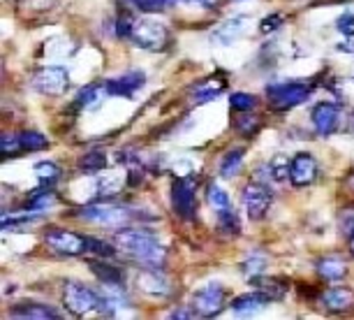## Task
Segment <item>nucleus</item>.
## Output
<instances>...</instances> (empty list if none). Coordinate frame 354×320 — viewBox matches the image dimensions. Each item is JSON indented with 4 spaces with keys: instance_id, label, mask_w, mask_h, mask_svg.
I'll return each mask as SVG.
<instances>
[{
    "instance_id": "2",
    "label": "nucleus",
    "mask_w": 354,
    "mask_h": 320,
    "mask_svg": "<svg viewBox=\"0 0 354 320\" xmlns=\"http://www.w3.org/2000/svg\"><path fill=\"white\" fill-rule=\"evenodd\" d=\"M63 304L65 309L75 316H88L93 311H100L102 297L95 290H91L88 285L79 281H65L63 283Z\"/></svg>"
},
{
    "instance_id": "35",
    "label": "nucleus",
    "mask_w": 354,
    "mask_h": 320,
    "mask_svg": "<svg viewBox=\"0 0 354 320\" xmlns=\"http://www.w3.org/2000/svg\"><path fill=\"white\" fill-rule=\"evenodd\" d=\"M139 12H160L165 8V0H123Z\"/></svg>"
},
{
    "instance_id": "31",
    "label": "nucleus",
    "mask_w": 354,
    "mask_h": 320,
    "mask_svg": "<svg viewBox=\"0 0 354 320\" xmlns=\"http://www.w3.org/2000/svg\"><path fill=\"white\" fill-rule=\"evenodd\" d=\"M53 204H56V195H53L51 190H39V193H35V195L30 197L28 209L42 211V209H49V206H53Z\"/></svg>"
},
{
    "instance_id": "14",
    "label": "nucleus",
    "mask_w": 354,
    "mask_h": 320,
    "mask_svg": "<svg viewBox=\"0 0 354 320\" xmlns=\"http://www.w3.org/2000/svg\"><path fill=\"white\" fill-rule=\"evenodd\" d=\"M137 288L149 297H167L169 295V281H167L160 272H156V267H149V272L139 274Z\"/></svg>"
},
{
    "instance_id": "21",
    "label": "nucleus",
    "mask_w": 354,
    "mask_h": 320,
    "mask_svg": "<svg viewBox=\"0 0 354 320\" xmlns=\"http://www.w3.org/2000/svg\"><path fill=\"white\" fill-rule=\"evenodd\" d=\"M347 267L340 258H322L317 263V274L324 278V281H340L345 276Z\"/></svg>"
},
{
    "instance_id": "3",
    "label": "nucleus",
    "mask_w": 354,
    "mask_h": 320,
    "mask_svg": "<svg viewBox=\"0 0 354 320\" xmlns=\"http://www.w3.org/2000/svg\"><path fill=\"white\" fill-rule=\"evenodd\" d=\"M132 42L142 49L149 51H162L167 42H169V30H167L165 24L153 21V19H137L132 24V33H130Z\"/></svg>"
},
{
    "instance_id": "20",
    "label": "nucleus",
    "mask_w": 354,
    "mask_h": 320,
    "mask_svg": "<svg viewBox=\"0 0 354 320\" xmlns=\"http://www.w3.org/2000/svg\"><path fill=\"white\" fill-rule=\"evenodd\" d=\"M91 272L100 278V283L104 285H121L123 283V272L116 265L109 263H88Z\"/></svg>"
},
{
    "instance_id": "34",
    "label": "nucleus",
    "mask_w": 354,
    "mask_h": 320,
    "mask_svg": "<svg viewBox=\"0 0 354 320\" xmlns=\"http://www.w3.org/2000/svg\"><path fill=\"white\" fill-rule=\"evenodd\" d=\"M241 118L236 121V128L241 135H252V132L257 130V125H259V118L257 116H252L250 112H241Z\"/></svg>"
},
{
    "instance_id": "33",
    "label": "nucleus",
    "mask_w": 354,
    "mask_h": 320,
    "mask_svg": "<svg viewBox=\"0 0 354 320\" xmlns=\"http://www.w3.org/2000/svg\"><path fill=\"white\" fill-rule=\"evenodd\" d=\"M255 96H250V93H232L230 96V105L232 109L236 112H252V107H255Z\"/></svg>"
},
{
    "instance_id": "26",
    "label": "nucleus",
    "mask_w": 354,
    "mask_h": 320,
    "mask_svg": "<svg viewBox=\"0 0 354 320\" xmlns=\"http://www.w3.org/2000/svg\"><path fill=\"white\" fill-rule=\"evenodd\" d=\"M106 168V156L102 151H88L86 156L79 160V170L88 172V175H95V172H104Z\"/></svg>"
},
{
    "instance_id": "30",
    "label": "nucleus",
    "mask_w": 354,
    "mask_h": 320,
    "mask_svg": "<svg viewBox=\"0 0 354 320\" xmlns=\"http://www.w3.org/2000/svg\"><path fill=\"white\" fill-rule=\"evenodd\" d=\"M338 230H340V235L347 239L354 237V206H345V209L338 213Z\"/></svg>"
},
{
    "instance_id": "11",
    "label": "nucleus",
    "mask_w": 354,
    "mask_h": 320,
    "mask_svg": "<svg viewBox=\"0 0 354 320\" xmlns=\"http://www.w3.org/2000/svg\"><path fill=\"white\" fill-rule=\"evenodd\" d=\"M146 84V75L142 70H130L121 77H113L104 84V91L109 96H123V98H132L135 93Z\"/></svg>"
},
{
    "instance_id": "18",
    "label": "nucleus",
    "mask_w": 354,
    "mask_h": 320,
    "mask_svg": "<svg viewBox=\"0 0 354 320\" xmlns=\"http://www.w3.org/2000/svg\"><path fill=\"white\" fill-rule=\"evenodd\" d=\"M269 302V297L264 292H250V295H241L232 302V311L236 316H252L255 311H259L262 306Z\"/></svg>"
},
{
    "instance_id": "22",
    "label": "nucleus",
    "mask_w": 354,
    "mask_h": 320,
    "mask_svg": "<svg viewBox=\"0 0 354 320\" xmlns=\"http://www.w3.org/2000/svg\"><path fill=\"white\" fill-rule=\"evenodd\" d=\"M243 156L245 151L243 149H234V151H227L223 160H220V177L223 179H234L241 172V165H243Z\"/></svg>"
},
{
    "instance_id": "15",
    "label": "nucleus",
    "mask_w": 354,
    "mask_h": 320,
    "mask_svg": "<svg viewBox=\"0 0 354 320\" xmlns=\"http://www.w3.org/2000/svg\"><path fill=\"white\" fill-rule=\"evenodd\" d=\"M340 109L333 103H319L315 109H313V123H315V130L319 135H331L336 130Z\"/></svg>"
},
{
    "instance_id": "10",
    "label": "nucleus",
    "mask_w": 354,
    "mask_h": 320,
    "mask_svg": "<svg viewBox=\"0 0 354 320\" xmlns=\"http://www.w3.org/2000/svg\"><path fill=\"white\" fill-rule=\"evenodd\" d=\"M171 206L185 221L192 218L195 213V181L192 179H178L171 186Z\"/></svg>"
},
{
    "instance_id": "29",
    "label": "nucleus",
    "mask_w": 354,
    "mask_h": 320,
    "mask_svg": "<svg viewBox=\"0 0 354 320\" xmlns=\"http://www.w3.org/2000/svg\"><path fill=\"white\" fill-rule=\"evenodd\" d=\"M84 242H86V253H93V256H100V258H109L118 251L116 244L111 246L97 237H84Z\"/></svg>"
},
{
    "instance_id": "9",
    "label": "nucleus",
    "mask_w": 354,
    "mask_h": 320,
    "mask_svg": "<svg viewBox=\"0 0 354 320\" xmlns=\"http://www.w3.org/2000/svg\"><path fill=\"white\" fill-rule=\"evenodd\" d=\"M271 193L259 184H248L241 190V202L250 221H262L266 211L271 209Z\"/></svg>"
},
{
    "instance_id": "28",
    "label": "nucleus",
    "mask_w": 354,
    "mask_h": 320,
    "mask_svg": "<svg viewBox=\"0 0 354 320\" xmlns=\"http://www.w3.org/2000/svg\"><path fill=\"white\" fill-rule=\"evenodd\" d=\"M206 197H209V204L216 209L218 213H223V211H230L232 209V202H230V195L220 188L218 184H211L209 186V190H206Z\"/></svg>"
},
{
    "instance_id": "36",
    "label": "nucleus",
    "mask_w": 354,
    "mask_h": 320,
    "mask_svg": "<svg viewBox=\"0 0 354 320\" xmlns=\"http://www.w3.org/2000/svg\"><path fill=\"white\" fill-rule=\"evenodd\" d=\"M336 28L340 30V35L347 37V39H352L354 37V15H340L338 17V21H336Z\"/></svg>"
},
{
    "instance_id": "5",
    "label": "nucleus",
    "mask_w": 354,
    "mask_h": 320,
    "mask_svg": "<svg viewBox=\"0 0 354 320\" xmlns=\"http://www.w3.org/2000/svg\"><path fill=\"white\" fill-rule=\"evenodd\" d=\"M308 96H310V89L306 84H299V82L273 84L266 89V98H269L273 109H278V112L301 105L304 100H308Z\"/></svg>"
},
{
    "instance_id": "39",
    "label": "nucleus",
    "mask_w": 354,
    "mask_h": 320,
    "mask_svg": "<svg viewBox=\"0 0 354 320\" xmlns=\"http://www.w3.org/2000/svg\"><path fill=\"white\" fill-rule=\"evenodd\" d=\"M17 149H24L19 135H3V153L5 156H12Z\"/></svg>"
},
{
    "instance_id": "19",
    "label": "nucleus",
    "mask_w": 354,
    "mask_h": 320,
    "mask_svg": "<svg viewBox=\"0 0 354 320\" xmlns=\"http://www.w3.org/2000/svg\"><path fill=\"white\" fill-rule=\"evenodd\" d=\"M324 304L329 311H347L354 306V292L350 288H331L324 292Z\"/></svg>"
},
{
    "instance_id": "8",
    "label": "nucleus",
    "mask_w": 354,
    "mask_h": 320,
    "mask_svg": "<svg viewBox=\"0 0 354 320\" xmlns=\"http://www.w3.org/2000/svg\"><path fill=\"white\" fill-rule=\"evenodd\" d=\"M70 84V75L65 68H42L37 70L35 75L30 79V86L35 89L37 93H46V96H58L68 89Z\"/></svg>"
},
{
    "instance_id": "4",
    "label": "nucleus",
    "mask_w": 354,
    "mask_h": 320,
    "mask_svg": "<svg viewBox=\"0 0 354 320\" xmlns=\"http://www.w3.org/2000/svg\"><path fill=\"white\" fill-rule=\"evenodd\" d=\"M135 211L128 206H118V204H88L79 211V218L88 223L106 225V228H118L123 223H130Z\"/></svg>"
},
{
    "instance_id": "44",
    "label": "nucleus",
    "mask_w": 354,
    "mask_h": 320,
    "mask_svg": "<svg viewBox=\"0 0 354 320\" xmlns=\"http://www.w3.org/2000/svg\"><path fill=\"white\" fill-rule=\"evenodd\" d=\"M350 186H352V188H354V179H350Z\"/></svg>"
},
{
    "instance_id": "25",
    "label": "nucleus",
    "mask_w": 354,
    "mask_h": 320,
    "mask_svg": "<svg viewBox=\"0 0 354 320\" xmlns=\"http://www.w3.org/2000/svg\"><path fill=\"white\" fill-rule=\"evenodd\" d=\"M266 265H269V258H266L264 253H259V251L250 253V256L245 258V260H243V265H241L243 276H245V278H255V276H259V274H262V272L266 269Z\"/></svg>"
},
{
    "instance_id": "42",
    "label": "nucleus",
    "mask_w": 354,
    "mask_h": 320,
    "mask_svg": "<svg viewBox=\"0 0 354 320\" xmlns=\"http://www.w3.org/2000/svg\"><path fill=\"white\" fill-rule=\"evenodd\" d=\"M280 21H283V19H280L278 15H271L269 19H264V21L259 24V28H262V33H271V30H276V28H278Z\"/></svg>"
},
{
    "instance_id": "32",
    "label": "nucleus",
    "mask_w": 354,
    "mask_h": 320,
    "mask_svg": "<svg viewBox=\"0 0 354 320\" xmlns=\"http://www.w3.org/2000/svg\"><path fill=\"white\" fill-rule=\"evenodd\" d=\"M19 139H21L24 149H28V151H39V149H44V146H46V137L39 135V132H35V130L21 132V135H19Z\"/></svg>"
},
{
    "instance_id": "12",
    "label": "nucleus",
    "mask_w": 354,
    "mask_h": 320,
    "mask_svg": "<svg viewBox=\"0 0 354 320\" xmlns=\"http://www.w3.org/2000/svg\"><path fill=\"white\" fill-rule=\"evenodd\" d=\"M317 179V160L310 153H297L290 165V181L294 186H310Z\"/></svg>"
},
{
    "instance_id": "40",
    "label": "nucleus",
    "mask_w": 354,
    "mask_h": 320,
    "mask_svg": "<svg viewBox=\"0 0 354 320\" xmlns=\"http://www.w3.org/2000/svg\"><path fill=\"white\" fill-rule=\"evenodd\" d=\"M35 172H37V177H42V179H53L58 175V170H56V165H53V163H37Z\"/></svg>"
},
{
    "instance_id": "6",
    "label": "nucleus",
    "mask_w": 354,
    "mask_h": 320,
    "mask_svg": "<svg viewBox=\"0 0 354 320\" xmlns=\"http://www.w3.org/2000/svg\"><path fill=\"white\" fill-rule=\"evenodd\" d=\"M227 292L220 283H209L192 295V306L202 318H213L225 309Z\"/></svg>"
},
{
    "instance_id": "13",
    "label": "nucleus",
    "mask_w": 354,
    "mask_h": 320,
    "mask_svg": "<svg viewBox=\"0 0 354 320\" xmlns=\"http://www.w3.org/2000/svg\"><path fill=\"white\" fill-rule=\"evenodd\" d=\"M250 21L245 17H234V19H227L218 26L216 30L211 33V39L218 44H234L236 39H241L248 30Z\"/></svg>"
},
{
    "instance_id": "43",
    "label": "nucleus",
    "mask_w": 354,
    "mask_h": 320,
    "mask_svg": "<svg viewBox=\"0 0 354 320\" xmlns=\"http://www.w3.org/2000/svg\"><path fill=\"white\" fill-rule=\"evenodd\" d=\"M350 251H352V256H354V237L350 239Z\"/></svg>"
},
{
    "instance_id": "24",
    "label": "nucleus",
    "mask_w": 354,
    "mask_h": 320,
    "mask_svg": "<svg viewBox=\"0 0 354 320\" xmlns=\"http://www.w3.org/2000/svg\"><path fill=\"white\" fill-rule=\"evenodd\" d=\"M250 281L255 283L257 288L262 290L269 299H280L287 292V283L285 281H278V278H264L262 274H259L255 278H250Z\"/></svg>"
},
{
    "instance_id": "41",
    "label": "nucleus",
    "mask_w": 354,
    "mask_h": 320,
    "mask_svg": "<svg viewBox=\"0 0 354 320\" xmlns=\"http://www.w3.org/2000/svg\"><path fill=\"white\" fill-rule=\"evenodd\" d=\"M95 98H97V86H86V89H82V93L77 96V103L88 105V103H93Z\"/></svg>"
},
{
    "instance_id": "27",
    "label": "nucleus",
    "mask_w": 354,
    "mask_h": 320,
    "mask_svg": "<svg viewBox=\"0 0 354 320\" xmlns=\"http://www.w3.org/2000/svg\"><path fill=\"white\" fill-rule=\"evenodd\" d=\"M290 165H292V160H287V156L278 153V156L271 158V163L266 165V170H269L273 181H285V179H290Z\"/></svg>"
},
{
    "instance_id": "38",
    "label": "nucleus",
    "mask_w": 354,
    "mask_h": 320,
    "mask_svg": "<svg viewBox=\"0 0 354 320\" xmlns=\"http://www.w3.org/2000/svg\"><path fill=\"white\" fill-rule=\"evenodd\" d=\"M199 313L195 311V306H178V309H171L169 313H167V318H174V320H192L197 318Z\"/></svg>"
},
{
    "instance_id": "16",
    "label": "nucleus",
    "mask_w": 354,
    "mask_h": 320,
    "mask_svg": "<svg viewBox=\"0 0 354 320\" xmlns=\"http://www.w3.org/2000/svg\"><path fill=\"white\" fill-rule=\"evenodd\" d=\"M10 318H26V320H58L61 313L49 304H19L12 306Z\"/></svg>"
},
{
    "instance_id": "7",
    "label": "nucleus",
    "mask_w": 354,
    "mask_h": 320,
    "mask_svg": "<svg viewBox=\"0 0 354 320\" xmlns=\"http://www.w3.org/2000/svg\"><path fill=\"white\" fill-rule=\"evenodd\" d=\"M44 244L53 249L61 256H79V253H86V242L82 235L70 230H61V228H51L44 230Z\"/></svg>"
},
{
    "instance_id": "1",
    "label": "nucleus",
    "mask_w": 354,
    "mask_h": 320,
    "mask_svg": "<svg viewBox=\"0 0 354 320\" xmlns=\"http://www.w3.org/2000/svg\"><path fill=\"white\" fill-rule=\"evenodd\" d=\"M113 244H116L118 251L130 256L132 260H137L144 267H156V269H160L165 265V249L160 246L158 237H153L146 230L123 228L116 232Z\"/></svg>"
},
{
    "instance_id": "23",
    "label": "nucleus",
    "mask_w": 354,
    "mask_h": 320,
    "mask_svg": "<svg viewBox=\"0 0 354 320\" xmlns=\"http://www.w3.org/2000/svg\"><path fill=\"white\" fill-rule=\"evenodd\" d=\"M223 91H225V82L220 77H213L209 82H204L192 89V100H195V103H206V100L218 98Z\"/></svg>"
},
{
    "instance_id": "17",
    "label": "nucleus",
    "mask_w": 354,
    "mask_h": 320,
    "mask_svg": "<svg viewBox=\"0 0 354 320\" xmlns=\"http://www.w3.org/2000/svg\"><path fill=\"white\" fill-rule=\"evenodd\" d=\"M125 181H128V175H125V170L102 172V175H100V179H97V195L100 197L116 195V193L125 186Z\"/></svg>"
},
{
    "instance_id": "37",
    "label": "nucleus",
    "mask_w": 354,
    "mask_h": 320,
    "mask_svg": "<svg viewBox=\"0 0 354 320\" xmlns=\"http://www.w3.org/2000/svg\"><path fill=\"white\" fill-rule=\"evenodd\" d=\"M218 218H220V228H223V232H230V235L239 232V221H236V216L232 213V209L218 213Z\"/></svg>"
}]
</instances>
